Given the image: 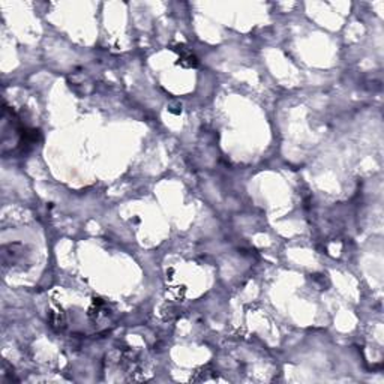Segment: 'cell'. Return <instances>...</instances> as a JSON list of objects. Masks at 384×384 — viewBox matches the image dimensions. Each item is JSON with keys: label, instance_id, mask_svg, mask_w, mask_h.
Here are the masks:
<instances>
[{"label": "cell", "instance_id": "cell-1", "mask_svg": "<svg viewBox=\"0 0 384 384\" xmlns=\"http://www.w3.org/2000/svg\"><path fill=\"white\" fill-rule=\"evenodd\" d=\"M177 54H179V62L177 65H180L182 68H186V69H191V68H195L198 65V59L197 56L192 53L189 48L183 44H177L173 48Z\"/></svg>", "mask_w": 384, "mask_h": 384}, {"label": "cell", "instance_id": "cell-2", "mask_svg": "<svg viewBox=\"0 0 384 384\" xmlns=\"http://www.w3.org/2000/svg\"><path fill=\"white\" fill-rule=\"evenodd\" d=\"M50 326L54 329V330H62L65 327V315L63 312L60 311H51L50 312Z\"/></svg>", "mask_w": 384, "mask_h": 384}]
</instances>
